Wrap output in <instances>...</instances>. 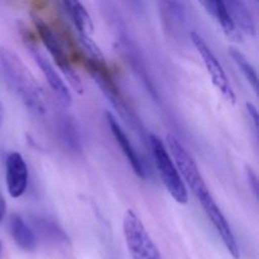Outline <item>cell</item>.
<instances>
[{"mask_svg": "<svg viewBox=\"0 0 259 259\" xmlns=\"http://www.w3.org/2000/svg\"><path fill=\"white\" fill-rule=\"evenodd\" d=\"M166 143L168 146L169 154H171L182 180H184L185 184L189 185L190 190L194 192L195 197L200 201L205 214L209 218L210 222L217 229L218 234L222 238L223 244L225 245V248L233 258L239 259V247H238L237 239H235L234 233L230 228L229 222L224 217L222 209L217 204L212 195L210 194L209 187L206 186V182H205L200 169L197 168L191 154L185 149V147L172 134H167Z\"/></svg>", "mask_w": 259, "mask_h": 259, "instance_id": "6da1fadb", "label": "cell"}, {"mask_svg": "<svg viewBox=\"0 0 259 259\" xmlns=\"http://www.w3.org/2000/svg\"><path fill=\"white\" fill-rule=\"evenodd\" d=\"M0 66L10 88L28 109L35 114H45L47 100L39 85L22 58L7 47H0Z\"/></svg>", "mask_w": 259, "mask_h": 259, "instance_id": "7a4b0ae2", "label": "cell"}, {"mask_svg": "<svg viewBox=\"0 0 259 259\" xmlns=\"http://www.w3.org/2000/svg\"><path fill=\"white\" fill-rule=\"evenodd\" d=\"M148 142L152 149V154H153L154 164H156V168L162 180V184L164 185L166 190L169 192L175 201L181 205H186L187 200H189L186 185H185L168 149L166 148L163 142L154 134H149Z\"/></svg>", "mask_w": 259, "mask_h": 259, "instance_id": "3957f363", "label": "cell"}, {"mask_svg": "<svg viewBox=\"0 0 259 259\" xmlns=\"http://www.w3.org/2000/svg\"><path fill=\"white\" fill-rule=\"evenodd\" d=\"M33 23H34V27L35 29H37V33L38 35H39L40 40H42L45 47L47 48V51L50 52L51 57L53 58V61L56 62L57 67L62 71L63 76H65L66 80L68 81L71 88H72L77 94H82V81H81L80 76H78V73L75 71L73 66L71 65L70 57H68L67 52H66L65 46L61 42V39L58 38V35L56 34L55 30H53L42 18L37 17V15H33Z\"/></svg>", "mask_w": 259, "mask_h": 259, "instance_id": "277c9868", "label": "cell"}, {"mask_svg": "<svg viewBox=\"0 0 259 259\" xmlns=\"http://www.w3.org/2000/svg\"><path fill=\"white\" fill-rule=\"evenodd\" d=\"M123 234L133 259H162L161 252L133 210H126L124 214Z\"/></svg>", "mask_w": 259, "mask_h": 259, "instance_id": "5b68a950", "label": "cell"}, {"mask_svg": "<svg viewBox=\"0 0 259 259\" xmlns=\"http://www.w3.org/2000/svg\"><path fill=\"white\" fill-rule=\"evenodd\" d=\"M86 66H88L90 75L93 76V78L95 80L96 85L100 88L101 93L105 95V98L108 99L109 103L111 104V106L118 111L120 118L123 119L124 121H126L132 128L141 132L142 126L141 124H139V120L137 119L136 114H134L133 111H132V109L129 108L128 104L125 103V99L121 95L118 85L115 83L114 78L111 77L110 72H109V70L106 68L105 63L94 62V61L89 60Z\"/></svg>", "mask_w": 259, "mask_h": 259, "instance_id": "8992f818", "label": "cell"}, {"mask_svg": "<svg viewBox=\"0 0 259 259\" xmlns=\"http://www.w3.org/2000/svg\"><path fill=\"white\" fill-rule=\"evenodd\" d=\"M190 37H191L192 45L196 48L197 53H199L202 62H204L205 68H206L207 73L210 75V78H211L214 86L218 89V91L224 96V99H227L228 101L234 104L235 93L234 90H233L232 85H230V81L229 78H228L224 67H223L222 63L219 62V60L217 58L215 53L212 52L211 48L207 46V43L205 42V39L199 34V33L191 32Z\"/></svg>", "mask_w": 259, "mask_h": 259, "instance_id": "52a82bcc", "label": "cell"}, {"mask_svg": "<svg viewBox=\"0 0 259 259\" xmlns=\"http://www.w3.org/2000/svg\"><path fill=\"white\" fill-rule=\"evenodd\" d=\"M25 46H27L28 50H29L33 60H34L35 63L39 66L43 76H45V78L47 80L48 85H50L51 90L53 91L56 98L60 100V103L62 104L63 106H66V108L70 106L71 103H72V95H71L67 85H66L63 78L60 76V73L56 71V68L53 67L52 63H51L50 61H48L47 58L40 53V51L35 47L34 43L28 42L25 43Z\"/></svg>", "mask_w": 259, "mask_h": 259, "instance_id": "ba28073f", "label": "cell"}, {"mask_svg": "<svg viewBox=\"0 0 259 259\" xmlns=\"http://www.w3.org/2000/svg\"><path fill=\"white\" fill-rule=\"evenodd\" d=\"M5 180H7L8 192L12 197L18 199L25 192L29 180V171H28L27 162L23 156L18 152H12L8 156L5 163Z\"/></svg>", "mask_w": 259, "mask_h": 259, "instance_id": "9c48e42d", "label": "cell"}, {"mask_svg": "<svg viewBox=\"0 0 259 259\" xmlns=\"http://www.w3.org/2000/svg\"><path fill=\"white\" fill-rule=\"evenodd\" d=\"M105 118H106V121H108L109 128H110L111 131V134H113L116 143H118L119 147H120L121 152H123L126 161H128L129 164H131L133 172L137 175V176L141 177V179H146L147 172H146V168H144L143 161L141 159L138 152H137L136 148L133 147L131 139L128 138V136H126V133L124 132V129L121 128L119 121L116 120V118L111 113H105Z\"/></svg>", "mask_w": 259, "mask_h": 259, "instance_id": "30bf717a", "label": "cell"}, {"mask_svg": "<svg viewBox=\"0 0 259 259\" xmlns=\"http://www.w3.org/2000/svg\"><path fill=\"white\" fill-rule=\"evenodd\" d=\"M201 5L205 8L207 13L219 23L223 32L225 33L229 39L234 42H240L242 40V33L237 28V25L233 22V18L228 10L225 2H201Z\"/></svg>", "mask_w": 259, "mask_h": 259, "instance_id": "8fae6325", "label": "cell"}, {"mask_svg": "<svg viewBox=\"0 0 259 259\" xmlns=\"http://www.w3.org/2000/svg\"><path fill=\"white\" fill-rule=\"evenodd\" d=\"M225 5H227L228 10L233 18V22L237 25L239 32L245 33L250 37H254L257 34V23H255L254 15L250 10L249 5L245 2H240V0L225 2Z\"/></svg>", "mask_w": 259, "mask_h": 259, "instance_id": "7c38bea8", "label": "cell"}, {"mask_svg": "<svg viewBox=\"0 0 259 259\" xmlns=\"http://www.w3.org/2000/svg\"><path fill=\"white\" fill-rule=\"evenodd\" d=\"M62 5L65 8V12L70 17L76 32L78 33V38L93 37L94 22L86 8L81 3L70 2V0L63 2Z\"/></svg>", "mask_w": 259, "mask_h": 259, "instance_id": "4fadbf2b", "label": "cell"}, {"mask_svg": "<svg viewBox=\"0 0 259 259\" xmlns=\"http://www.w3.org/2000/svg\"><path fill=\"white\" fill-rule=\"evenodd\" d=\"M10 234L13 240L20 249L25 252H33L37 248V238L34 230L27 224L20 215H13L10 218Z\"/></svg>", "mask_w": 259, "mask_h": 259, "instance_id": "5bb4252c", "label": "cell"}, {"mask_svg": "<svg viewBox=\"0 0 259 259\" xmlns=\"http://www.w3.org/2000/svg\"><path fill=\"white\" fill-rule=\"evenodd\" d=\"M33 228L37 230L38 234L43 238V239L48 240L55 244H68V237L66 233L63 232L62 228L57 224L53 219L48 217H40V215H35V217L30 218Z\"/></svg>", "mask_w": 259, "mask_h": 259, "instance_id": "9a60e30c", "label": "cell"}, {"mask_svg": "<svg viewBox=\"0 0 259 259\" xmlns=\"http://www.w3.org/2000/svg\"><path fill=\"white\" fill-rule=\"evenodd\" d=\"M60 134L62 141L71 151L77 152L81 148V139L75 120L70 116H63L60 120Z\"/></svg>", "mask_w": 259, "mask_h": 259, "instance_id": "2e32d148", "label": "cell"}, {"mask_svg": "<svg viewBox=\"0 0 259 259\" xmlns=\"http://www.w3.org/2000/svg\"><path fill=\"white\" fill-rule=\"evenodd\" d=\"M230 56L234 60L235 65L239 67V70L242 71V73L244 75V77L247 78V81L249 82V85L252 86L253 91L255 94L258 93V77L257 72H255V68L253 67L252 63L247 60L244 55H243L240 51H238L237 48H230Z\"/></svg>", "mask_w": 259, "mask_h": 259, "instance_id": "e0dca14e", "label": "cell"}, {"mask_svg": "<svg viewBox=\"0 0 259 259\" xmlns=\"http://www.w3.org/2000/svg\"><path fill=\"white\" fill-rule=\"evenodd\" d=\"M247 179L248 184L252 187L253 194H254L255 196H258V177L257 175H255V172L253 171V168H250V167H247Z\"/></svg>", "mask_w": 259, "mask_h": 259, "instance_id": "ac0fdd59", "label": "cell"}, {"mask_svg": "<svg viewBox=\"0 0 259 259\" xmlns=\"http://www.w3.org/2000/svg\"><path fill=\"white\" fill-rule=\"evenodd\" d=\"M245 108H247L249 118H252V123H253V126H254V131L258 132V110H257V108H255V105H253V104H250V103H247Z\"/></svg>", "mask_w": 259, "mask_h": 259, "instance_id": "d6986e66", "label": "cell"}, {"mask_svg": "<svg viewBox=\"0 0 259 259\" xmlns=\"http://www.w3.org/2000/svg\"><path fill=\"white\" fill-rule=\"evenodd\" d=\"M5 210H7V204H5L4 194H3L2 186H0V223H2L3 219H4Z\"/></svg>", "mask_w": 259, "mask_h": 259, "instance_id": "ffe728a7", "label": "cell"}, {"mask_svg": "<svg viewBox=\"0 0 259 259\" xmlns=\"http://www.w3.org/2000/svg\"><path fill=\"white\" fill-rule=\"evenodd\" d=\"M2 118H3V106H2V103H0V125H2Z\"/></svg>", "mask_w": 259, "mask_h": 259, "instance_id": "44dd1931", "label": "cell"}, {"mask_svg": "<svg viewBox=\"0 0 259 259\" xmlns=\"http://www.w3.org/2000/svg\"><path fill=\"white\" fill-rule=\"evenodd\" d=\"M0 259H2V240H0Z\"/></svg>", "mask_w": 259, "mask_h": 259, "instance_id": "7402d4cb", "label": "cell"}]
</instances>
